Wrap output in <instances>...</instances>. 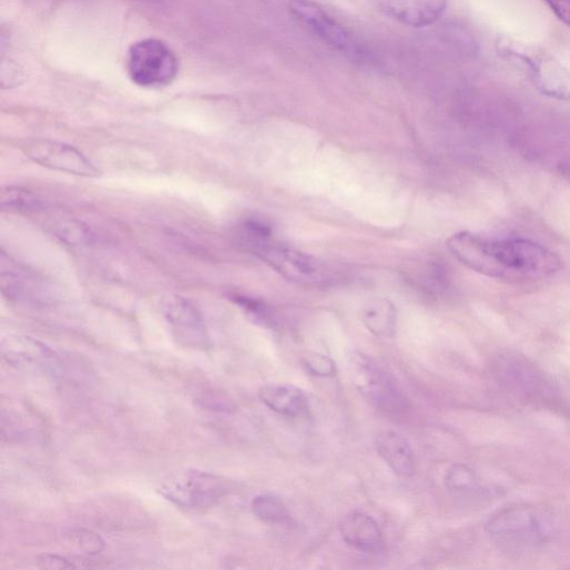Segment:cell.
<instances>
[{"label":"cell","instance_id":"1","mask_svg":"<svg viewBox=\"0 0 570 570\" xmlns=\"http://www.w3.org/2000/svg\"><path fill=\"white\" fill-rule=\"evenodd\" d=\"M447 246L468 268L513 284L546 279L562 267L556 253L526 238H492L462 231L450 236Z\"/></svg>","mask_w":570,"mask_h":570},{"label":"cell","instance_id":"2","mask_svg":"<svg viewBox=\"0 0 570 570\" xmlns=\"http://www.w3.org/2000/svg\"><path fill=\"white\" fill-rule=\"evenodd\" d=\"M245 246L291 282L312 285L325 282L327 271L317 258L269 238L268 230L257 222L243 225Z\"/></svg>","mask_w":570,"mask_h":570},{"label":"cell","instance_id":"3","mask_svg":"<svg viewBox=\"0 0 570 570\" xmlns=\"http://www.w3.org/2000/svg\"><path fill=\"white\" fill-rule=\"evenodd\" d=\"M497 50L502 58L518 62L542 95L560 102L570 101V71L551 53L507 38L498 41Z\"/></svg>","mask_w":570,"mask_h":570},{"label":"cell","instance_id":"4","mask_svg":"<svg viewBox=\"0 0 570 570\" xmlns=\"http://www.w3.org/2000/svg\"><path fill=\"white\" fill-rule=\"evenodd\" d=\"M179 65L173 50L156 39H145L133 44L126 60L131 81L144 89H160L171 84L177 77Z\"/></svg>","mask_w":570,"mask_h":570},{"label":"cell","instance_id":"5","mask_svg":"<svg viewBox=\"0 0 570 570\" xmlns=\"http://www.w3.org/2000/svg\"><path fill=\"white\" fill-rule=\"evenodd\" d=\"M228 490V484L222 477L196 469L171 476L160 488L163 497L186 510L208 509L215 506Z\"/></svg>","mask_w":570,"mask_h":570},{"label":"cell","instance_id":"6","mask_svg":"<svg viewBox=\"0 0 570 570\" xmlns=\"http://www.w3.org/2000/svg\"><path fill=\"white\" fill-rule=\"evenodd\" d=\"M489 533L508 550L521 551L535 548L543 541V528L539 519L526 507L503 510L487 525Z\"/></svg>","mask_w":570,"mask_h":570},{"label":"cell","instance_id":"7","mask_svg":"<svg viewBox=\"0 0 570 570\" xmlns=\"http://www.w3.org/2000/svg\"><path fill=\"white\" fill-rule=\"evenodd\" d=\"M355 384L360 394L377 409L400 414L408 401L397 384L378 364L362 357L355 363Z\"/></svg>","mask_w":570,"mask_h":570},{"label":"cell","instance_id":"8","mask_svg":"<svg viewBox=\"0 0 570 570\" xmlns=\"http://www.w3.org/2000/svg\"><path fill=\"white\" fill-rule=\"evenodd\" d=\"M21 149L33 162L51 170L91 179L102 175L81 151L62 142L35 139L23 143Z\"/></svg>","mask_w":570,"mask_h":570},{"label":"cell","instance_id":"9","mask_svg":"<svg viewBox=\"0 0 570 570\" xmlns=\"http://www.w3.org/2000/svg\"><path fill=\"white\" fill-rule=\"evenodd\" d=\"M164 315L180 345L195 350L210 347L204 319L191 302L181 297L172 298L165 305Z\"/></svg>","mask_w":570,"mask_h":570},{"label":"cell","instance_id":"10","mask_svg":"<svg viewBox=\"0 0 570 570\" xmlns=\"http://www.w3.org/2000/svg\"><path fill=\"white\" fill-rule=\"evenodd\" d=\"M291 12L302 24L335 49L348 54L358 52L350 33L311 0H293Z\"/></svg>","mask_w":570,"mask_h":570},{"label":"cell","instance_id":"11","mask_svg":"<svg viewBox=\"0 0 570 570\" xmlns=\"http://www.w3.org/2000/svg\"><path fill=\"white\" fill-rule=\"evenodd\" d=\"M385 16L398 23L421 29L438 22L446 12L448 0H371Z\"/></svg>","mask_w":570,"mask_h":570},{"label":"cell","instance_id":"12","mask_svg":"<svg viewBox=\"0 0 570 570\" xmlns=\"http://www.w3.org/2000/svg\"><path fill=\"white\" fill-rule=\"evenodd\" d=\"M2 289L16 301H34L44 288L39 277L26 266L2 253Z\"/></svg>","mask_w":570,"mask_h":570},{"label":"cell","instance_id":"13","mask_svg":"<svg viewBox=\"0 0 570 570\" xmlns=\"http://www.w3.org/2000/svg\"><path fill=\"white\" fill-rule=\"evenodd\" d=\"M340 531L344 540L367 552L379 551L384 544L383 532L377 521L364 513L352 512L342 522Z\"/></svg>","mask_w":570,"mask_h":570},{"label":"cell","instance_id":"14","mask_svg":"<svg viewBox=\"0 0 570 570\" xmlns=\"http://www.w3.org/2000/svg\"><path fill=\"white\" fill-rule=\"evenodd\" d=\"M258 396L268 409L283 416L301 417L309 408L307 395L292 385H268L259 390Z\"/></svg>","mask_w":570,"mask_h":570},{"label":"cell","instance_id":"15","mask_svg":"<svg viewBox=\"0 0 570 570\" xmlns=\"http://www.w3.org/2000/svg\"><path fill=\"white\" fill-rule=\"evenodd\" d=\"M377 451L389 467L403 477L415 474V457L408 441L395 431L381 432L376 440Z\"/></svg>","mask_w":570,"mask_h":570},{"label":"cell","instance_id":"16","mask_svg":"<svg viewBox=\"0 0 570 570\" xmlns=\"http://www.w3.org/2000/svg\"><path fill=\"white\" fill-rule=\"evenodd\" d=\"M3 357L11 366L27 368L49 362L53 353L30 337H11L3 343Z\"/></svg>","mask_w":570,"mask_h":570},{"label":"cell","instance_id":"17","mask_svg":"<svg viewBox=\"0 0 570 570\" xmlns=\"http://www.w3.org/2000/svg\"><path fill=\"white\" fill-rule=\"evenodd\" d=\"M363 323L377 337H393L397 328V312L386 299H374L363 312Z\"/></svg>","mask_w":570,"mask_h":570},{"label":"cell","instance_id":"18","mask_svg":"<svg viewBox=\"0 0 570 570\" xmlns=\"http://www.w3.org/2000/svg\"><path fill=\"white\" fill-rule=\"evenodd\" d=\"M251 509L258 519L268 523H284L291 518L287 507L279 499L268 495L254 498Z\"/></svg>","mask_w":570,"mask_h":570},{"label":"cell","instance_id":"19","mask_svg":"<svg viewBox=\"0 0 570 570\" xmlns=\"http://www.w3.org/2000/svg\"><path fill=\"white\" fill-rule=\"evenodd\" d=\"M2 206L12 211L30 212L42 208L43 203L30 191L9 187L2 193Z\"/></svg>","mask_w":570,"mask_h":570},{"label":"cell","instance_id":"20","mask_svg":"<svg viewBox=\"0 0 570 570\" xmlns=\"http://www.w3.org/2000/svg\"><path fill=\"white\" fill-rule=\"evenodd\" d=\"M445 480L447 487L454 491H474L478 488L477 479L472 471L461 465L451 467Z\"/></svg>","mask_w":570,"mask_h":570},{"label":"cell","instance_id":"21","mask_svg":"<svg viewBox=\"0 0 570 570\" xmlns=\"http://www.w3.org/2000/svg\"><path fill=\"white\" fill-rule=\"evenodd\" d=\"M70 539L73 546L89 554H96L105 549V541L103 538L90 529H74L70 535Z\"/></svg>","mask_w":570,"mask_h":570},{"label":"cell","instance_id":"22","mask_svg":"<svg viewBox=\"0 0 570 570\" xmlns=\"http://www.w3.org/2000/svg\"><path fill=\"white\" fill-rule=\"evenodd\" d=\"M304 365L311 374L317 377H334L337 373L335 362L319 354H312L305 357Z\"/></svg>","mask_w":570,"mask_h":570},{"label":"cell","instance_id":"23","mask_svg":"<svg viewBox=\"0 0 570 570\" xmlns=\"http://www.w3.org/2000/svg\"><path fill=\"white\" fill-rule=\"evenodd\" d=\"M235 303L262 326L272 327L274 322L271 313L262 304L244 297H236Z\"/></svg>","mask_w":570,"mask_h":570},{"label":"cell","instance_id":"24","mask_svg":"<svg viewBox=\"0 0 570 570\" xmlns=\"http://www.w3.org/2000/svg\"><path fill=\"white\" fill-rule=\"evenodd\" d=\"M38 563L41 568L51 570L75 568L72 561L55 553H43L39 556Z\"/></svg>","mask_w":570,"mask_h":570},{"label":"cell","instance_id":"25","mask_svg":"<svg viewBox=\"0 0 570 570\" xmlns=\"http://www.w3.org/2000/svg\"><path fill=\"white\" fill-rule=\"evenodd\" d=\"M543 2L570 29V0H543Z\"/></svg>","mask_w":570,"mask_h":570},{"label":"cell","instance_id":"26","mask_svg":"<svg viewBox=\"0 0 570 570\" xmlns=\"http://www.w3.org/2000/svg\"><path fill=\"white\" fill-rule=\"evenodd\" d=\"M558 171L566 180L570 182V157L561 161L558 164Z\"/></svg>","mask_w":570,"mask_h":570},{"label":"cell","instance_id":"27","mask_svg":"<svg viewBox=\"0 0 570 570\" xmlns=\"http://www.w3.org/2000/svg\"><path fill=\"white\" fill-rule=\"evenodd\" d=\"M146 2L155 3V4H163L165 2H169V0H146Z\"/></svg>","mask_w":570,"mask_h":570}]
</instances>
